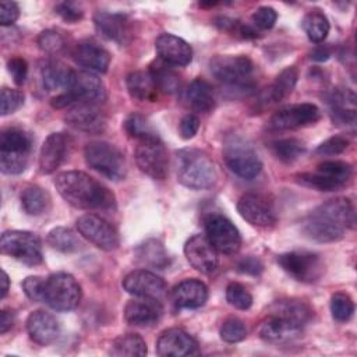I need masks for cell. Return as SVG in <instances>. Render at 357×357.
Listing matches in <instances>:
<instances>
[{
  "instance_id": "cell-1",
  "label": "cell",
  "mask_w": 357,
  "mask_h": 357,
  "mask_svg": "<svg viewBox=\"0 0 357 357\" xmlns=\"http://www.w3.org/2000/svg\"><path fill=\"white\" fill-rule=\"evenodd\" d=\"M354 225V206L349 198L337 197L312 209L303 222L304 234L318 243H333Z\"/></svg>"
},
{
  "instance_id": "cell-2",
  "label": "cell",
  "mask_w": 357,
  "mask_h": 357,
  "mask_svg": "<svg viewBox=\"0 0 357 357\" xmlns=\"http://www.w3.org/2000/svg\"><path fill=\"white\" fill-rule=\"evenodd\" d=\"M54 185L61 198L78 209H106L114 204L113 194L84 172H63L54 178Z\"/></svg>"
},
{
  "instance_id": "cell-3",
  "label": "cell",
  "mask_w": 357,
  "mask_h": 357,
  "mask_svg": "<svg viewBox=\"0 0 357 357\" xmlns=\"http://www.w3.org/2000/svg\"><path fill=\"white\" fill-rule=\"evenodd\" d=\"M177 180L191 190H208L215 185L218 172L212 159L201 149L185 148L176 153Z\"/></svg>"
},
{
  "instance_id": "cell-4",
  "label": "cell",
  "mask_w": 357,
  "mask_h": 357,
  "mask_svg": "<svg viewBox=\"0 0 357 357\" xmlns=\"http://www.w3.org/2000/svg\"><path fill=\"white\" fill-rule=\"evenodd\" d=\"M32 152V137L20 127H8L0 134V169L4 174L22 173Z\"/></svg>"
},
{
  "instance_id": "cell-5",
  "label": "cell",
  "mask_w": 357,
  "mask_h": 357,
  "mask_svg": "<svg viewBox=\"0 0 357 357\" xmlns=\"http://www.w3.org/2000/svg\"><path fill=\"white\" fill-rule=\"evenodd\" d=\"M86 165L109 180H123L127 172V163L123 152L106 141H92L84 148Z\"/></svg>"
},
{
  "instance_id": "cell-6",
  "label": "cell",
  "mask_w": 357,
  "mask_h": 357,
  "mask_svg": "<svg viewBox=\"0 0 357 357\" xmlns=\"http://www.w3.org/2000/svg\"><path fill=\"white\" fill-rule=\"evenodd\" d=\"M223 159L236 176L245 180L255 178L262 169V163L252 145L237 134L225 138Z\"/></svg>"
},
{
  "instance_id": "cell-7",
  "label": "cell",
  "mask_w": 357,
  "mask_h": 357,
  "mask_svg": "<svg viewBox=\"0 0 357 357\" xmlns=\"http://www.w3.org/2000/svg\"><path fill=\"white\" fill-rule=\"evenodd\" d=\"M212 75L236 89L250 91L254 86V63L247 56H216L209 63Z\"/></svg>"
},
{
  "instance_id": "cell-8",
  "label": "cell",
  "mask_w": 357,
  "mask_h": 357,
  "mask_svg": "<svg viewBox=\"0 0 357 357\" xmlns=\"http://www.w3.org/2000/svg\"><path fill=\"white\" fill-rule=\"evenodd\" d=\"M81 297V286L73 275L57 272L45 279L43 303H46L54 311L66 312L77 308Z\"/></svg>"
},
{
  "instance_id": "cell-9",
  "label": "cell",
  "mask_w": 357,
  "mask_h": 357,
  "mask_svg": "<svg viewBox=\"0 0 357 357\" xmlns=\"http://www.w3.org/2000/svg\"><path fill=\"white\" fill-rule=\"evenodd\" d=\"M1 252L28 266L39 265L43 259L39 237L26 230H7L0 238Z\"/></svg>"
},
{
  "instance_id": "cell-10",
  "label": "cell",
  "mask_w": 357,
  "mask_h": 357,
  "mask_svg": "<svg viewBox=\"0 0 357 357\" xmlns=\"http://www.w3.org/2000/svg\"><path fill=\"white\" fill-rule=\"evenodd\" d=\"M282 269L303 283H314L324 273V264L317 254L308 251H290L278 257Z\"/></svg>"
},
{
  "instance_id": "cell-11",
  "label": "cell",
  "mask_w": 357,
  "mask_h": 357,
  "mask_svg": "<svg viewBox=\"0 0 357 357\" xmlns=\"http://www.w3.org/2000/svg\"><path fill=\"white\" fill-rule=\"evenodd\" d=\"M138 169L153 180H165L169 170V158L160 138L139 141L135 148Z\"/></svg>"
},
{
  "instance_id": "cell-12",
  "label": "cell",
  "mask_w": 357,
  "mask_h": 357,
  "mask_svg": "<svg viewBox=\"0 0 357 357\" xmlns=\"http://www.w3.org/2000/svg\"><path fill=\"white\" fill-rule=\"evenodd\" d=\"M205 236L218 252L231 255L241 245V236L237 227L223 215L212 213L205 219Z\"/></svg>"
},
{
  "instance_id": "cell-13",
  "label": "cell",
  "mask_w": 357,
  "mask_h": 357,
  "mask_svg": "<svg viewBox=\"0 0 357 357\" xmlns=\"http://www.w3.org/2000/svg\"><path fill=\"white\" fill-rule=\"evenodd\" d=\"M321 112L314 103H296L289 105L278 112H275L269 121L268 128L271 131H286L296 130L310 124H314L319 120Z\"/></svg>"
},
{
  "instance_id": "cell-14",
  "label": "cell",
  "mask_w": 357,
  "mask_h": 357,
  "mask_svg": "<svg viewBox=\"0 0 357 357\" xmlns=\"http://www.w3.org/2000/svg\"><path fill=\"white\" fill-rule=\"evenodd\" d=\"M75 225L79 234L98 248L103 251H113L119 247L120 240L117 230L102 216L85 213L77 219Z\"/></svg>"
},
{
  "instance_id": "cell-15",
  "label": "cell",
  "mask_w": 357,
  "mask_h": 357,
  "mask_svg": "<svg viewBox=\"0 0 357 357\" xmlns=\"http://www.w3.org/2000/svg\"><path fill=\"white\" fill-rule=\"evenodd\" d=\"M77 103L98 105L106 99V88L102 79L92 71L81 70L71 73L68 86L66 88Z\"/></svg>"
},
{
  "instance_id": "cell-16",
  "label": "cell",
  "mask_w": 357,
  "mask_h": 357,
  "mask_svg": "<svg viewBox=\"0 0 357 357\" xmlns=\"http://www.w3.org/2000/svg\"><path fill=\"white\" fill-rule=\"evenodd\" d=\"M240 216L252 226L268 227L276 222V213L272 204L261 194H243L237 202Z\"/></svg>"
},
{
  "instance_id": "cell-17",
  "label": "cell",
  "mask_w": 357,
  "mask_h": 357,
  "mask_svg": "<svg viewBox=\"0 0 357 357\" xmlns=\"http://www.w3.org/2000/svg\"><path fill=\"white\" fill-rule=\"evenodd\" d=\"M184 255L194 269L205 275L215 272L219 265L218 251L204 234H194L185 241Z\"/></svg>"
},
{
  "instance_id": "cell-18",
  "label": "cell",
  "mask_w": 357,
  "mask_h": 357,
  "mask_svg": "<svg viewBox=\"0 0 357 357\" xmlns=\"http://www.w3.org/2000/svg\"><path fill=\"white\" fill-rule=\"evenodd\" d=\"M93 24L96 32L119 45H127L131 40V21L127 15L110 11H96L93 15Z\"/></svg>"
},
{
  "instance_id": "cell-19",
  "label": "cell",
  "mask_w": 357,
  "mask_h": 357,
  "mask_svg": "<svg viewBox=\"0 0 357 357\" xmlns=\"http://www.w3.org/2000/svg\"><path fill=\"white\" fill-rule=\"evenodd\" d=\"M304 326L296 321L269 311L268 317L261 322L259 336L269 343H286L298 337Z\"/></svg>"
},
{
  "instance_id": "cell-20",
  "label": "cell",
  "mask_w": 357,
  "mask_h": 357,
  "mask_svg": "<svg viewBox=\"0 0 357 357\" xmlns=\"http://www.w3.org/2000/svg\"><path fill=\"white\" fill-rule=\"evenodd\" d=\"M156 351L162 357H187L198 354V343L185 331L170 328L158 337Z\"/></svg>"
},
{
  "instance_id": "cell-21",
  "label": "cell",
  "mask_w": 357,
  "mask_h": 357,
  "mask_svg": "<svg viewBox=\"0 0 357 357\" xmlns=\"http://www.w3.org/2000/svg\"><path fill=\"white\" fill-rule=\"evenodd\" d=\"M66 123L86 134H100L106 128V117L96 105L77 103L66 113Z\"/></svg>"
},
{
  "instance_id": "cell-22",
  "label": "cell",
  "mask_w": 357,
  "mask_h": 357,
  "mask_svg": "<svg viewBox=\"0 0 357 357\" xmlns=\"http://www.w3.org/2000/svg\"><path fill=\"white\" fill-rule=\"evenodd\" d=\"M123 287L127 293L137 297H151L159 300L166 291L165 280L146 269L130 272L123 279Z\"/></svg>"
},
{
  "instance_id": "cell-23",
  "label": "cell",
  "mask_w": 357,
  "mask_h": 357,
  "mask_svg": "<svg viewBox=\"0 0 357 357\" xmlns=\"http://www.w3.org/2000/svg\"><path fill=\"white\" fill-rule=\"evenodd\" d=\"M71 146V138L64 132H52L42 144L39 152V169L45 174L53 173L66 160Z\"/></svg>"
},
{
  "instance_id": "cell-24",
  "label": "cell",
  "mask_w": 357,
  "mask_h": 357,
  "mask_svg": "<svg viewBox=\"0 0 357 357\" xmlns=\"http://www.w3.org/2000/svg\"><path fill=\"white\" fill-rule=\"evenodd\" d=\"M156 53L160 61L169 66H187L192 60L191 46L181 38L173 33H162L155 42Z\"/></svg>"
},
{
  "instance_id": "cell-25",
  "label": "cell",
  "mask_w": 357,
  "mask_h": 357,
  "mask_svg": "<svg viewBox=\"0 0 357 357\" xmlns=\"http://www.w3.org/2000/svg\"><path fill=\"white\" fill-rule=\"evenodd\" d=\"M163 314V308L156 298L138 297L127 303L124 308V318L134 326H152Z\"/></svg>"
},
{
  "instance_id": "cell-26",
  "label": "cell",
  "mask_w": 357,
  "mask_h": 357,
  "mask_svg": "<svg viewBox=\"0 0 357 357\" xmlns=\"http://www.w3.org/2000/svg\"><path fill=\"white\" fill-rule=\"evenodd\" d=\"M73 59L86 71L106 73L110 64V53L93 40H82L75 45Z\"/></svg>"
},
{
  "instance_id": "cell-27",
  "label": "cell",
  "mask_w": 357,
  "mask_h": 357,
  "mask_svg": "<svg viewBox=\"0 0 357 357\" xmlns=\"http://www.w3.org/2000/svg\"><path fill=\"white\" fill-rule=\"evenodd\" d=\"M26 332L32 342L46 346L57 339L60 333V325L50 312L38 310L28 315Z\"/></svg>"
},
{
  "instance_id": "cell-28",
  "label": "cell",
  "mask_w": 357,
  "mask_h": 357,
  "mask_svg": "<svg viewBox=\"0 0 357 357\" xmlns=\"http://www.w3.org/2000/svg\"><path fill=\"white\" fill-rule=\"evenodd\" d=\"M208 300V287L198 279H185L172 290V301L177 308L195 310Z\"/></svg>"
},
{
  "instance_id": "cell-29",
  "label": "cell",
  "mask_w": 357,
  "mask_h": 357,
  "mask_svg": "<svg viewBox=\"0 0 357 357\" xmlns=\"http://www.w3.org/2000/svg\"><path fill=\"white\" fill-rule=\"evenodd\" d=\"M298 78V70L294 66L286 67L275 78V81L264 91L262 102L265 103H278L291 93Z\"/></svg>"
},
{
  "instance_id": "cell-30",
  "label": "cell",
  "mask_w": 357,
  "mask_h": 357,
  "mask_svg": "<svg viewBox=\"0 0 357 357\" xmlns=\"http://www.w3.org/2000/svg\"><path fill=\"white\" fill-rule=\"evenodd\" d=\"M185 99L192 110L198 113H209L215 107L212 86L201 78L194 79L185 89Z\"/></svg>"
},
{
  "instance_id": "cell-31",
  "label": "cell",
  "mask_w": 357,
  "mask_h": 357,
  "mask_svg": "<svg viewBox=\"0 0 357 357\" xmlns=\"http://www.w3.org/2000/svg\"><path fill=\"white\" fill-rule=\"evenodd\" d=\"M73 70L67 68L57 60H45L40 64V79L43 88L47 91H56L67 88Z\"/></svg>"
},
{
  "instance_id": "cell-32",
  "label": "cell",
  "mask_w": 357,
  "mask_h": 357,
  "mask_svg": "<svg viewBox=\"0 0 357 357\" xmlns=\"http://www.w3.org/2000/svg\"><path fill=\"white\" fill-rule=\"evenodd\" d=\"M127 91L132 99L137 100H153L156 98V86L149 73L132 71L126 79Z\"/></svg>"
},
{
  "instance_id": "cell-33",
  "label": "cell",
  "mask_w": 357,
  "mask_h": 357,
  "mask_svg": "<svg viewBox=\"0 0 357 357\" xmlns=\"http://www.w3.org/2000/svg\"><path fill=\"white\" fill-rule=\"evenodd\" d=\"M21 205L28 215L39 216L49 211L50 195L39 185H28L21 192Z\"/></svg>"
},
{
  "instance_id": "cell-34",
  "label": "cell",
  "mask_w": 357,
  "mask_h": 357,
  "mask_svg": "<svg viewBox=\"0 0 357 357\" xmlns=\"http://www.w3.org/2000/svg\"><path fill=\"white\" fill-rule=\"evenodd\" d=\"M109 353L117 357H144L148 349L145 340L138 333H126L113 340Z\"/></svg>"
},
{
  "instance_id": "cell-35",
  "label": "cell",
  "mask_w": 357,
  "mask_h": 357,
  "mask_svg": "<svg viewBox=\"0 0 357 357\" xmlns=\"http://www.w3.org/2000/svg\"><path fill=\"white\" fill-rule=\"evenodd\" d=\"M155 82L158 91L165 93H173L180 86V77L178 74L166 63L159 61L153 63L148 71Z\"/></svg>"
},
{
  "instance_id": "cell-36",
  "label": "cell",
  "mask_w": 357,
  "mask_h": 357,
  "mask_svg": "<svg viewBox=\"0 0 357 357\" xmlns=\"http://www.w3.org/2000/svg\"><path fill=\"white\" fill-rule=\"evenodd\" d=\"M301 25L308 39L314 43L324 42L331 29L326 15L319 10H311L308 14H305Z\"/></svg>"
},
{
  "instance_id": "cell-37",
  "label": "cell",
  "mask_w": 357,
  "mask_h": 357,
  "mask_svg": "<svg viewBox=\"0 0 357 357\" xmlns=\"http://www.w3.org/2000/svg\"><path fill=\"white\" fill-rule=\"evenodd\" d=\"M47 244L60 252H75L81 250V241L77 234L68 227H54L47 233Z\"/></svg>"
},
{
  "instance_id": "cell-38",
  "label": "cell",
  "mask_w": 357,
  "mask_h": 357,
  "mask_svg": "<svg viewBox=\"0 0 357 357\" xmlns=\"http://www.w3.org/2000/svg\"><path fill=\"white\" fill-rule=\"evenodd\" d=\"M137 257L141 262L155 266V268H165L169 264V258L167 254L162 245L160 241L158 240H146L144 244H141L137 250Z\"/></svg>"
},
{
  "instance_id": "cell-39",
  "label": "cell",
  "mask_w": 357,
  "mask_h": 357,
  "mask_svg": "<svg viewBox=\"0 0 357 357\" xmlns=\"http://www.w3.org/2000/svg\"><path fill=\"white\" fill-rule=\"evenodd\" d=\"M124 130L131 138L138 139V142L145 141V139L159 138V135L155 131V128L152 127V124L139 113H132L126 119Z\"/></svg>"
},
{
  "instance_id": "cell-40",
  "label": "cell",
  "mask_w": 357,
  "mask_h": 357,
  "mask_svg": "<svg viewBox=\"0 0 357 357\" xmlns=\"http://www.w3.org/2000/svg\"><path fill=\"white\" fill-rule=\"evenodd\" d=\"M271 148H272L273 155L284 163L294 162L305 151V145L297 138H283V139L275 141L271 145Z\"/></svg>"
},
{
  "instance_id": "cell-41",
  "label": "cell",
  "mask_w": 357,
  "mask_h": 357,
  "mask_svg": "<svg viewBox=\"0 0 357 357\" xmlns=\"http://www.w3.org/2000/svg\"><path fill=\"white\" fill-rule=\"evenodd\" d=\"M318 172L329 176L342 185H346L351 178V166L342 160H328L317 167Z\"/></svg>"
},
{
  "instance_id": "cell-42",
  "label": "cell",
  "mask_w": 357,
  "mask_h": 357,
  "mask_svg": "<svg viewBox=\"0 0 357 357\" xmlns=\"http://www.w3.org/2000/svg\"><path fill=\"white\" fill-rule=\"evenodd\" d=\"M331 312L335 321L346 322L354 312V303L346 293H335L331 298Z\"/></svg>"
},
{
  "instance_id": "cell-43",
  "label": "cell",
  "mask_w": 357,
  "mask_h": 357,
  "mask_svg": "<svg viewBox=\"0 0 357 357\" xmlns=\"http://www.w3.org/2000/svg\"><path fill=\"white\" fill-rule=\"evenodd\" d=\"M226 300L237 310H248L252 304V296L250 291L237 282H233L226 287Z\"/></svg>"
},
{
  "instance_id": "cell-44",
  "label": "cell",
  "mask_w": 357,
  "mask_h": 357,
  "mask_svg": "<svg viewBox=\"0 0 357 357\" xmlns=\"http://www.w3.org/2000/svg\"><path fill=\"white\" fill-rule=\"evenodd\" d=\"M220 337L227 343H237L245 339L247 328L238 318H227L220 326Z\"/></svg>"
},
{
  "instance_id": "cell-45",
  "label": "cell",
  "mask_w": 357,
  "mask_h": 357,
  "mask_svg": "<svg viewBox=\"0 0 357 357\" xmlns=\"http://www.w3.org/2000/svg\"><path fill=\"white\" fill-rule=\"evenodd\" d=\"M38 42V46L40 47V50L46 52V53H59L64 49L66 46V39L64 36L54 31V29H46V31H42L36 39Z\"/></svg>"
},
{
  "instance_id": "cell-46",
  "label": "cell",
  "mask_w": 357,
  "mask_h": 357,
  "mask_svg": "<svg viewBox=\"0 0 357 357\" xmlns=\"http://www.w3.org/2000/svg\"><path fill=\"white\" fill-rule=\"evenodd\" d=\"M24 92L14 88H3L0 93V113L1 116H7L14 113L24 105Z\"/></svg>"
},
{
  "instance_id": "cell-47",
  "label": "cell",
  "mask_w": 357,
  "mask_h": 357,
  "mask_svg": "<svg viewBox=\"0 0 357 357\" xmlns=\"http://www.w3.org/2000/svg\"><path fill=\"white\" fill-rule=\"evenodd\" d=\"M349 146V141L342 135H335L325 139L321 145H318L315 153L321 156H333L344 152Z\"/></svg>"
},
{
  "instance_id": "cell-48",
  "label": "cell",
  "mask_w": 357,
  "mask_h": 357,
  "mask_svg": "<svg viewBox=\"0 0 357 357\" xmlns=\"http://www.w3.org/2000/svg\"><path fill=\"white\" fill-rule=\"evenodd\" d=\"M251 20L254 22V26L259 29H271L278 20V14L272 7L264 6L254 11Z\"/></svg>"
},
{
  "instance_id": "cell-49",
  "label": "cell",
  "mask_w": 357,
  "mask_h": 357,
  "mask_svg": "<svg viewBox=\"0 0 357 357\" xmlns=\"http://www.w3.org/2000/svg\"><path fill=\"white\" fill-rule=\"evenodd\" d=\"M43 289H45V279L39 276H28L22 282V290L25 296L32 301L43 303Z\"/></svg>"
},
{
  "instance_id": "cell-50",
  "label": "cell",
  "mask_w": 357,
  "mask_h": 357,
  "mask_svg": "<svg viewBox=\"0 0 357 357\" xmlns=\"http://www.w3.org/2000/svg\"><path fill=\"white\" fill-rule=\"evenodd\" d=\"M54 11L67 22H77L78 20L82 18L84 15V11L82 8L77 4V3H73V1H63V3H59L56 7H54Z\"/></svg>"
},
{
  "instance_id": "cell-51",
  "label": "cell",
  "mask_w": 357,
  "mask_h": 357,
  "mask_svg": "<svg viewBox=\"0 0 357 357\" xmlns=\"http://www.w3.org/2000/svg\"><path fill=\"white\" fill-rule=\"evenodd\" d=\"M7 70L17 85H22L28 75V64L22 57H11L7 61Z\"/></svg>"
},
{
  "instance_id": "cell-52",
  "label": "cell",
  "mask_w": 357,
  "mask_h": 357,
  "mask_svg": "<svg viewBox=\"0 0 357 357\" xmlns=\"http://www.w3.org/2000/svg\"><path fill=\"white\" fill-rule=\"evenodd\" d=\"M20 17V7L14 1H1L0 3V24L3 26L13 25Z\"/></svg>"
},
{
  "instance_id": "cell-53",
  "label": "cell",
  "mask_w": 357,
  "mask_h": 357,
  "mask_svg": "<svg viewBox=\"0 0 357 357\" xmlns=\"http://www.w3.org/2000/svg\"><path fill=\"white\" fill-rule=\"evenodd\" d=\"M199 130V119L195 114H185L180 121V135L184 139L192 138Z\"/></svg>"
},
{
  "instance_id": "cell-54",
  "label": "cell",
  "mask_w": 357,
  "mask_h": 357,
  "mask_svg": "<svg viewBox=\"0 0 357 357\" xmlns=\"http://www.w3.org/2000/svg\"><path fill=\"white\" fill-rule=\"evenodd\" d=\"M237 269L241 272V273H247V275H259L264 269V265L262 262L257 258V257H245L243 258L238 265H237Z\"/></svg>"
},
{
  "instance_id": "cell-55",
  "label": "cell",
  "mask_w": 357,
  "mask_h": 357,
  "mask_svg": "<svg viewBox=\"0 0 357 357\" xmlns=\"http://www.w3.org/2000/svg\"><path fill=\"white\" fill-rule=\"evenodd\" d=\"M14 325V312L10 310H3L0 314V333L4 335Z\"/></svg>"
},
{
  "instance_id": "cell-56",
  "label": "cell",
  "mask_w": 357,
  "mask_h": 357,
  "mask_svg": "<svg viewBox=\"0 0 357 357\" xmlns=\"http://www.w3.org/2000/svg\"><path fill=\"white\" fill-rule=\"evenodd\" d=\"M331 56V52L326 46H318L312 50L311 53V59L312 60H317V61H324V60H328V57Z\"/></svg>"
},
{
  "instance_id": "cell-57",
  "label": "cell",
  "mask_w": 357,
  "mask_h": 357,
  "mask_svg": "<svg viewBox=\"0 0 357 357\" xmlns=\"http://www.w3.org/2000/svg\"><path fill=\"white\" fill-rule=\"evenodd\" d=\"M8 289H10V279H8L7 272L3 269L1 271V294H0L1 298H4L7 296Z\"/></svg>"
}]
</instances>
